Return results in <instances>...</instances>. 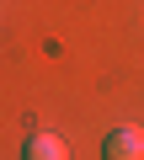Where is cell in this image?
Segmentation results:
<instances>
[{"label": "cell", "instance_id": "1", "mask_svg": "<svg viewBox=\"0 0 144 160\" xmlns=\"http://www.w3.org/2000/svg\"><path fill=\"white\" fill-rule=\"evenodd\" d=\"M107 155H112V160H139V155H144V128H117V133L107 139Z\"/></svg>", "mask_w": 144, "mask_h": 160}, {"label": "cell", "instance_id": "2", "mask_svg": "<svg viewBox=\"0 0 144 160\" xmlns=\"http://www.w3.org/2000/svg\"><path fill=\"white\" fill-rule=\"evenodd\" d=\"M27 155H32V160H64V155H69V149H64V139H53V133H37V139H32V149H27Z\"/></svg>", "mask_w": 144, "mask_h": 160}]
</instances>
